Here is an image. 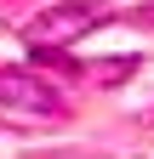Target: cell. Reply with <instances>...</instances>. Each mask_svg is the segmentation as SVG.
<instances>
[{
  "mask_svg": "<svg viewBox=\"0 0 154 159\" xmlns=\"http://www.w3.org/2000/svg\"><path fill=\"white\" fill-rule=\"evenodd\" d=\"M97 23H108L97 6H51V11H40V23H29L23 34H29V46H63V40L97 29Z\"/></svg>",
  "mask_w": 154,
  "mask_h": 159,
  "instance_id": "cell-1",
  "label": "cell"
},
{
  "mask_svg": "<svg viewBox=\"0 0 154 159\" xmlns=\"http://www.w3.org/2000/svg\"><path fill=\"white\" fill-rule=\"evenodd\" d=\"M0 102L6 108H29V114H57V91L46 80L23 74V68H0Z\"/></svg>",
  "mask_w": 154,
  "mask_h": 159,
  "instance_id": "cell-2",
  "label": "cell"
}]
</instances>
